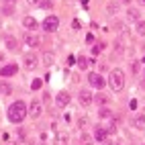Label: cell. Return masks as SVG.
Instances as JSON below:
<instances>
[{
  "instance_id": "obj_1",
  "label": "cell",
  "mask_w": 145,
  "mask_h": 145,
  "mask_svg": "<svg viewBox=\"0 0 145 145\" xmlns=\"http://www.w3.org/2000/svg\"><path fill=\"white\" fill-rule=\"evenodd\" d=\"M27 104L23 102V100H16V102H12L10 106H8V121L10 123H23L25 119H27Z\"/></svg>"
},
{
  "instance_id": "obj_2",
  "label": "cell",
  "mask_w": 145,
  "mask_h": 145,
  "mask_svg": "<svg viewBox=\"0 0 145 145\" xmlns=\"http://www.w3.org/2000/svg\"><path fill=\"white\" fill-rule=\"evenodd\" d=\"M108 86L114 92H121L125 88V72L123 70H112L108 76Z\"/></svg>"
},
{
  "instance_id": "obj_3",
  "label": "cell",
  "mask_w": 145,
  "mask_h": 145,
  "mask_svg": "<svg viewBox=\"0 0 145 145\" xmlns=\"http://www.w3.org/2000/svg\"><path fill=\"white\" fill-rule=\"evenodd\" d=\"M57 27H59V18L57 16H47L45 21H43V31H47V33H53V31H57Z\"/></svg>"
},
{
  "instance_id": "obj_4",
  "label": "cell",
  "mask_w": 145,
  "mask_h": 145,
  "mask_svg": "<svg viewBox=\"0 0 145 145\" xmlns=\"http://www.w3.org/2000/svg\"><path fill=\"white\" fill-rule=\"evenodd\" d=\"M41 112H43V104L35 98L31 104H29V114H31L33 119H39V117H41Z\"/></svg>"
},
{
  "instance_id": "obj_5",
  "label": "cell",
  "mask_w": 145,
  "mask_h": 145,
  "mask_svg": "<svg viewBox=\"0 0 145 145\" xmlns=\"http://www.w3.org/2000/svg\"><path fill=\"white\" fill-rule=\"evenodd\" d=\"M88 82H90V86H94V88H98V90H102L106 86V80L102 78L100 74H90L88 76Z\"/></svg>"
},
{
  "instance_id": "obj_6",
  "label": "cell",
  "mask_w": 145,
  "mask_h": 145,
  "mask_svg": "<svg viewBox=\"0 0 145 145\" xmlns=\"http://www.w3.org/2000/svg\"><path fill=\"white\" fill-rule=\"evenodd\" d=\"M23 63H25L27 70H35V67H37V55L31 53V51L25 53V55H23Z\"/></svg>"
},
{
  "instance_id": "obj_7",
  "label": "cell",
  "mask_w": 145,
  "mask_h": 145,
  "mask_svg": "<svg viewBox=\"0 0 145 145\" xmlns=\"http://www.w3.org/2000/svg\"><path fill=\"white\" fill-rule=\"evenodd\" d=\"M23 39H25V43H27L29 47H33V49L41 45V39H39V35H35V33H25V37H23Z\"/></svg>"
},
{
  "instance_id": "obj_8",
  "label": "cell",
  "mask_w": 145,
  "mask_h": 145,
  "mask_svg": "<svg viewBox=\"0 0 145 145\" xmlns=\"http://www.w3.org/2000/svg\"><path fill=\"white\" fill-rule=\"evenodd\" d=\"M78 98H80V104H82V106H88V104H92V102H94V96H92V92H90V90H80Z\"/></svg>"
},
{
  "instance_id": "obj_9",
  "label": "cell",
  "mask_w": 145,
  "mask_h": 145,
  "mask_svg": "<svg viewBox=\"0 0 145 145\" xmlns=\"http://www.w3.org/2000/svg\"><path fill=\"white\" fill-rule=\"evenodd\" d=\"M16 72H18V65H16V63H8V65H2V67H0V76H2V78L14 76Z\"/></svg>"
},
{
  "instance_id": "obj_10",
  "label": "cell",
  "mask_w": 145,
  "mask_h": 145,
  "mask_svg": "<svg viewBox=\"0 0 145 145\" xmlns=\"http://www.w3.org/2000/svg\"><path fill=\"white\" fill-rule=\"evenodd\" d=\"M55 104L59 106V108H63V106H67V104H70V94H67L65 90L57 92V96H55Z\"/></svg>"
},
{
  "instance_id": "obj_11",
  "label": "cell",
  "mask_w": 145,
  "mask_h": 145,
  "mask_svg": "<svg viewBox=\"0 0 145 145\" xmlns=\"http://www.w3.org/2000/svg\"><path fill=\"white\" fill-rule=\"evenodd\" d=\"M133 127L139 129V131H145V114H135L133 117Z\"/></svg>"
},
{
  "instance_id": "obj_12",
  "label": "cell",
  "mask_w": 145,
  "mask_h": 145,
  "mask_svg": "<svg viewBox=\"0 0 145 145\" xmlns=\"http://www.w3.org/2000/svg\"><path fill=\"white\" fill-rule=\"evenodd\" d=\"M106 135H108V131H106L104 127H100V125L94 129V139L96 141H106Z\"/></svg>"
},
{
  "instance_id": "obj_13",
  "label": "cell",
  "mask_w": 145,
  "mask_h": 145,
  "mask_svg": "<svg viewBox=\"0 0 145 145\" xmlns=\"http://www.w3.org/2000/svg\"><path fill=\"white\" fill-rule=\"evenodd\" d=\"M67 143H70V137H67L65 131H59L55 135V145H67Z\"/></svg>"
},
{
  "instance_id": "obj_14",
  "label": "cell",
  "mask_w": 145,
  "mask_h": 145,
  "mask_svg": "<svg viewBox=\"0 0 145 145\" xmlns=\"http://www.w3.org/2000/svg\"><path fill=\"white\" fill-rule=\"evenodd\" d=\"M23 27L33 31V29H37V21H35L33 16H25V18H23Z\"/></svg>"
},
{
  "instance_id": "obj_15",
  "label": "cell",
  "mask_w": 145,
  "mask_h": 145,
  "mask_svg": "<svg viewBox=\"0 0 145 145\" xmlns=\"http://www.w3.org/2000/svg\"><path fill=\"white\" fill-rule=\"evenodd\" d=\"M80 145H94V139L90 137L88 133H82L80 135Z\"/></svg>"
},
{
  "instance_id": "obj_16",
  "label": "cell",
  "mask_w": 145,
  "mask_h": 145,
  "mask_svg": "<svg viewBox=\"0 0 145 145\" xmlns=\"http://www.w3.org/2000/svg\"><path fill=\"white\" fill-rule=\"evenodd\" d=\"M6 47L10 51H18V43H16V39H12V37H6Z\"/></svg>"
},
{
  "instance_id": "obj_17",
  "label": "cell",
  "mask_w": 145,
  "mask_h": 145,
  "mask_svg": "<svg viewBox=\"0 0 145 145\" xmlns=\"http://www.w3.org/2000/svg\"><path fill=\"white\" fill-rule=\"evenodd\" d=\"M127 16H129V21H139V10H137V8H129Z\"/></svg>"
},
{
  "instance_id": "obj_18",
  "label": "cell",
  "mask_w": 145,
  "mask_h": 145,
  "mask_svg": "<svg viewBox=\"0 0 145 145\" xmlns=\"http://www.w3.org/2000/svg\"><path fill=\"white\" fill-rule=\"evenodd\" d=\"M88 65H90V59H86L84 55H80L78 57V67H80V70H86Z\"/></svg>"
},
{
  "instance_id": "obj_19",
  "label": "cell",
  "mask_w": 145,
  "mask_h": 145,
  "mask_svg": "<svg viewBox=\"0 0 145 145\" xmlns=\"http://www.w3.org/2000/svg\"><path fill=\"white\" fill-rule=\"evenodd\" d=\"M53 63V53H43V65H51Z\"/></svg>"
},
{
  "instance_id": "obj_20",
  "label": "cell",
  "mask_w": 145,
  "mask_h": 145,
  "mask_svg": "<svg viewBox=\"0 0 145 145\" xmlns=\"http://www.w3.org/2000/svg\"><path fill=\"white\" fill-rule=\"evenodd\" d=\"M106 10H108V14H117L119 12V2H110Z\"/></svg>"
},
{
  "instance_id": "obj_21",
  "label": "cell",
  "mask_w": 145,
  "mask_h": 145,
  "mask_svg": "<svg viewBox=\"0 0 145 145\" xmlns=\"http://www.w3.org/2000/svg\"><path fill=\"white\" fill-rule=\"evenodd\" d=\"M94 102H98L100 106H104L106 102H108V98H106L104 94H98V96H94Z\"/></svg>"
},
{
  "instance_id": "obj_22",
  "label": "cell",
  "mask_w": 145,
  "mask_h": 145,
  "mask_svg": "<svg viewBox=\"0 0 145 145\" xmlns=\"http://www.w3.org/2000/svg\"><path fill=\"white\" fill-rule=\"evenodd\" d=\"M98 117H100V119H110V117H112V112H110L108 108H100V112H98Z\"/></svg>"
},
{
  "instance_id": "obj_23",
  "label": "cell",
  "mask_w": 145,
  "mask_h": 145,
  "mask_svg": "<svg viewBox=\"0 0 145 145\" xmlns=\"http://www.w3.org/2000/svg\"><path fill=\"white\" fill-rule=\"evenodd\" d=\"M78 127H80V129H86V127H88V117H84V114H82V117L78 119Z\"/></svg>"
},
{
  "instance_id": "obj_24",
  "label": "cell",
  "mask_w": 145,
  "mask_h": 145,
  "mask_svg": "<svg viewBox=\"0 0 145 145\" xmlns=\"http://www.w3.org/2000/svg\"><path fill=\"white\" fill-rule=\"evenodd\" d=\"M2 12H4V14H12V12H14V6H12L10 2H6L4 8H2Z\"/></svg>"
},
{
  "instance_id": "obj_25",
  "label": "cell",
  "mask_w": 145,
  "mask_h": 145,
  "mask_svg": "<svg viewBox=\"0 0 145 145\" xmlns=\"http://www.w3.org/2000/svg\"><path fill=\"white\" fill-rule=\"evenodd\" d=\"M102 49H104V43H96V45L92 47V53H94V55H98Z\"/></svg>"
},
{
  "instance_id": "obj_26",
  "label": "cell",
  "mask_w": 145,
  "mask_h": 145,
  "mask_svg": "<svg viewBox=\"0 0 145 145\" xmlns=\"http://www.w3.org/2000/svg\"><path fill=\"white\" fill-rule=\"evenodd\" d=\"M137 33H139L141 37L145 35V23H143V21H137Z\"/></svg>"
},
{
  "instance_id": "obj_27",
  "label": "cell",
  "mask_w": 145,
  "mask_h": 145,
  "mask_svg": "<svg viewBox=\"0 0 145 145\" xmlns=\"http://www.w3.org/2000/svg\"><path fill=\"white\" fill-rule=\"evenodd\" d=\"M41 84H43V80L35 78V80H33V84H31V88H33V90H39V88H41Z\"/></svg>"
},
{
  "instance_id": "obj_28",
  "label": "cell",
  "mask_w": 145,
  "mask_h": 145,
  "mask_svg": "<svg viewBox=\"0 0 145 145\" xmlns=\"http://www.w3.org/2000/svg\"><path fill=\"white\" fill-rule=\"evenodd\" d=\"M39 6H43V8H51V6H53V2H51V0H41Z\"/></svg>"
},
{
  "instance_id": "obj_29",
  "label": "cell",
  "mask_w": 145,
  "mask_h": 145,
  "mask_svg": "<svg viewBox=\"0 0 145 145\" xmlns=\"http://www.w3.org/2000/svg\"><path fill=\"white\" fill-rule=\"evenodd\" d=\"M0 92H2V94H10V86L2 84V86H0Z\"/></svg>"
},
{
  "instance_id": "obj_30",
  "label": "cell",
  "mask_w": 145,
  "mask_h": 145,
  "mask_svg": "<svg viewBox=\"0 0 145 145\" xmlns=\"http://www.w3.org/2000/svg\"><path fill=\"white\" fill-rule=\"evenodd\" d=\"M131 72H133V74H137V72H139V63H137V61H133V63H131Z\"/></svg>"
},
{
  "instance_id": "obj_31",
  "label": "cell",
  "mask_w": 145,
  "mask_h": 145,
  "mask_svg": "<svg viewBox=\"0 0 145 145\" xmlns=\"http://www.w3.org/2000/svg\"><path fill=\"white\" fill-rule=\"evenodd\" d=\"M114 47H117V51H123V41H117V43H114Z\"/></svg>"
},
{
  "instance_id": "obj_32",
  "label": "cell",
  "mask_w": 145,
  "mask_h": 145,
  "mask_svg": "<svg viewBox=\"0 0 145 145\" xmlns=\"http://www.w3.org/2000/svg\"><path fill=\"white\" fill-rule=\"evenodd\" d=\"M4 63V53H0V65Z\"/></svg>"
},
{
  "instance_id": "obj_33",
  "label": "cell",
  "mask_w": 145,
  "mask_h": 145,
  "mask_svg": "<svg viewBox=\"0 0 145 145\" xmlns=\"http://www.w3.org/2000/svg\"><path fill=\"white\" fill-rule=\"evenodd\" d=\"M27 2H29V4H37L39 0H27Z\"/></svg>"
},
{
  "instance_id": "obj_34",
  "label": "cell",
  "mask_w": 145,
  "mask_h": 145,
  "mask_svg": "<svg viewBox=\"0 0 145 145\" xmlns=\"http://www.w3.org/2000/svg\"><path fill=\"white\" fill-rule=\"evenodd\" d=\"M102 145H112V143L110 141H102Z\"/></svg>"
},
{
  "instance_id": "obj_35",
  "label": "cell",
  "mask_w": 145,
  "mask_h": 145,
  "mask_svg": "<svg viewBox=\"0 0 145 145\" xmlns=\"http://www.w3.org/2000/svg\"><path fill=\"white\" fill-rule=\"evenodd\" d=\"M121 2H123V4H129V2H131V0H121Z\"/></svg>"
},
{
  "instance_id": "obj_36",
  "label": "cell",
  "mask_w": 145,
  "mask_h": 145,
  "mask_svg": "<svg viewBox=\"0 0 145 145\" xmlns=\"http://www.w3.org/2000/svg\"><path fill=\"white\" fill-rule=\"evenodd\" d=\"M139 4H143V6H145V0H139Z\"/></svg>"
},
{
  "instance_id": "obj_37",
  "label": "cell",
  "mask_w": 145,
  "mask_h": 145,
  "mask_svg": "<svg viewBox=\"0 0 145 145\" xmlns=\"http://www.w3.org/2000/svg\"><path fill=\"white\" fill-rule=\"evenodd\" d=\"M141 76H143V82H145V70H143V74H141Z\"/></svg>"
},
{
  "instance_id": "obj_38",
  "label": "cell",
  "mask_w": 145,
  "mask_h": 145,
  "mask_svg": "<svg viewBox=\"0 0 145 145\" xmlns=\"http://www.w3.org/2000/svg\"><path fill=\"white\" fill-rule=\"evenodd\" d=\"M4 2H10V4H12V2H14V0H4Z\"/></svg>"
},
{
  "instance_id": "obj_39",
  "label": "cell",
  "mask_w": 145,
  "mask_h": 145,
  "mask_svg": "<svg viewBox=\"0 0 145 145\" xmlns=\"http://www.w3.org/2000/svg\"><path fill=\"white\" fill-rule=\"evenodd\" d=\"M117 145H121V143H117Z\"/></svg>"
}]
</instances>
